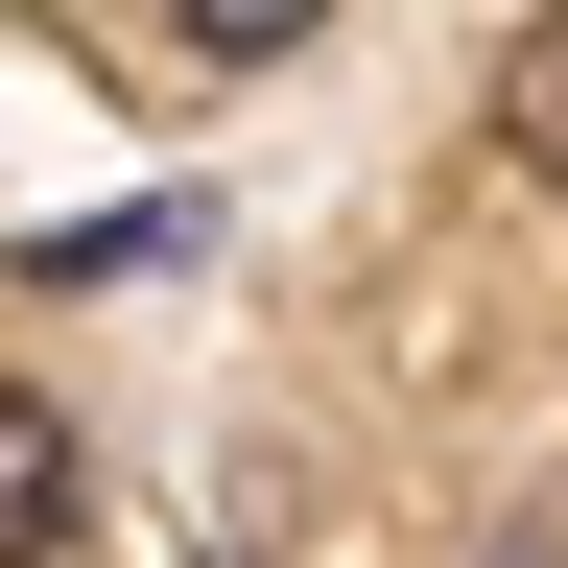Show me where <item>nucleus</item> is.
Here are the masks:
<instances>
[{
    "label": "nucleus",
    "mask_w": 568,
    "mask_h": 568,
    "mask_svg": "<svg viewBox=\"0 0 568 568\" xmlns=\"http://www.w3.org/2000/svg\"><path fill=\"white\" fill-rule=\"evenodd\" d=\"M0 568H71V426H48V379H0Z\"/></svg>",
    "instance_id": "f257e3e1"
},
{
    "label": "nucleus",
    "mask_w": 568,
    "mask_h": 568,
    "mask_svg": "<svg viewBox=\"0 0 568 568\" xmlns=\"http://www.w3.org/2000/svg\"><path fill=\"white\" fill-rule=\"evenodd\" d=\"M497 166H545V190H568V24L497 48Z\"/></svg>",
    "instance_id": "f03ea898"
},
{
    "label": "nucleus",
    "mask_w": 568,
    "mask_h": 568,
    "mask_svg": "<svg viewBox=\"0 0 568 568\" xmlns=\"http://www.w3.org/2000/svg\"><path fill=\"white\" fill-rule=\"evenodd\" d=\"M497 568H568V545H497Z\"/></svg>",
    "instance_id": "7ed1b4c3"
}]
</instances>
